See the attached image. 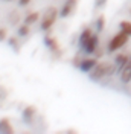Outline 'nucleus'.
<instances>
[{
	"label": "nucleus",
	"mask_w": 131,
	"mask_h": 134,
	"mask_svg": "<svg viewBox=\"0 0 131 134\" xmlns=\"http://www.w3.org/2000/svg\"><path fill=\"white\" fill-rule=\"evenodd\" d=\"M117 70V66L114 63H98L95 69L90 72V79L91 81H101L102 78H108V76L114 75Z\"/></svg>",
	"instance_id": "f257e3e1"
},
{
	"label": "nucleus",
	"mask_w": 131,
	"mask_h": 134,
	"mask_svg": "<svg viewBox=\"0 0 131 134\" xmlns=\"http://www.w3.org/2000/svg\"><path fill=\"white\" fill-rule=\"evenodd\" d=\"M128 38H130V35L125 34L123 31H119L117 34H114V35L111 37V40L108 41V47H107L108 53H114V52H117L119 49H122L123 46L128 43Z\"/></svg>",
	"instance_id": "f03ea898"
},
{
	"label": "nucleus",
	"mask_w": 131,
	"mask_h": 134,
	"mask_svg": "<svg viewBox=\"0 0 131 134\" xmlns=\"http://www.w3.org/2000/svg\"><path fill=\"white\" fill-rule=\"evenodd\" d=\"M58 17H59V12H58L57 8H53V6L47 8L46 12L41 17V29H43V31H49L50 27L55 25V21H57Z\"/></svg>",
	"instance_id": "7ed1b4c3"
},
{
	"label": "nucleus",
	"mask_w": 131,
	"mask_h": 134,
	"mask_svg": "<svg viewBox=\"0 0 131 134\" xmlns=\"http://www.w3.org/2000/svg\"><path fill=\"white\" fill-rule=\"evenodd\" d=\"M76 5H78V0H66L64 5H63V8H61V11H59V17H61V18L70 17L73 14Z\"/></svg>",
	"instance_id": "20e7f679"
},
{
	"label": "nucleus",
	"mask_w": 131,
	"mask_h": 134,
	"mask_svg": "<svg viewBox=\"0 0 131 134\" xmlns=\"http://www.w3.org/2000/svg\"><path fill=\"white\" fill-rule=\"evenodd\" d=\"M98 44H99V37L98 34H93L90 37V40L84 44V47H82V50L85 52V53H95L96 52V49H98Z\"/></svg>",
	"instance_id": "39448f33"
},
{
	"label": "nucleus",
	"mask_w": 131,
	"mask_h": 134,
	"mask_svg": "<svg viewBox=\"0 0 131 134\" xmlns=\"http://www.w3.org/2000/svg\"><path fill=\"white\" fill-rule=\"evenodd\" d=\"M98 64V61L96 58H85L81 61V64H79V70L84 72V73H90L91 70L95 69V66Z\"/></svg>",
	"instance_id": "423d86ee"
},
{
	"label": "nucleus",
	"mask_w": 131,
	"mask_h": 134,
	"mask_svg": "<svg viewBox=\"0 0 131 134\" xmlns=\"http://www.w3.org/2000/svg\"><path fill=\"white\" fill-rule=\"evenodd\" d=\"M130 59H131V55H128V53H119V55H116L114 57V64L117 66V70L122 72L123 67L128 64Z\"/></svg>",
	"instance_id": "0eeeda50"
},
{
	"label": "nucleus",
	"mask_w": 131,
	"mask_h": 134,
	"mask_svg": "<svg viewBox=\"0 0 131 134\" xmlns=\"http://www.w3.org/2000/svg\"><path fill=\"white\" fill-rule=\"evenodd\" d=\"M44 44L47 46L50 49V52H53V53H58L59 52V46H58V41L53 38V37H49V35H46L44 37Z\"/></svg>",
	"instance_id": "6e6552de"
},
{
	"label": "nucleus",
	"mask_w": 131,
	"mask_h": 134,
	"mask_svg": "<svg viewBox=\"0 0 131 134\" xmlns=\"http://www.w3.org/2000/svg\"><path fill=\"white\" fill-rule=\"evenodd\" d=\"M121 81L123 84L131 82V59L128 61V64L123 67V70L121 72Z\"/></svg>",
	"instance_id": "1a4fd4ad"
},
{
	"label": "nucleus",
	"mask_w": 131,
	"mask_h": 134,
	"mask_svg": "<svg viewBox=\"0 0 131 134\" xmlns=\"http://www.w3.org/2000/svg\"><path fill=\"white\" fill-rule=\"evenodd\" d=\"M0 133H14V128H12L8 117L0 119Z\"/></svg>",
	"instance_id": "9d476101"
},
{
	"label": "nucleus",
	"mask_w": 131,
	"mask_h": 134,
	"mask_svg": "<svg viewBox=\"0 0 131 134\" xmlns=\"http://www.w3.org/2000/svg\"><path fill=\"white\" fill-rule=\"evenodd\" d=\"M35 114H37V110H35V107H26L25 110H23V119H25V122H32V119L35 117Z\"/></svg>",
	"instance_id": "9b49d317"
},
{
	"label": "nucleus",
	"mask_w": 131,
	"mask_h": 134,
	"mask_svg": "<svg viewBox=\"0 0 131 134\" xmlns=\"http://www.w3.org/2000/svg\"><path fill=\"white\" fill-rule=\"evenodd\" d=\"M91 35H93V31H91L90 27H85V29L82 31L81 35H79V46H81V47H84V44L90 40Z\"/></svg>",
	"instance_id": "f8f14e48"
},
{
	"label": "nucleus",
	"mask_w": 131,
	"mask_h": 134,
	"mask_svg": "<svg viewBox=\"0 0 131 134\" xmlns=\"http://www.w3.org/2000/svg\"><path fill=\"white\" fill-rule=\"evenodd\" d=\"M119 29L123 31L125 34H128V35L131 37V21H128V20H122V21L119 23Z\"/></svg>",
	"instance_id": "ddd939ff"
},
{
	"label": "nucleus",
	"mask_w": 131,
	"mask_h": 134,
	"mask_svg": "<svg viewBox=\"0 0 131 134\" xmlns=\"http://www.w3.org/2000/svg\"><path fill=\"white\" fill-rule=\"evenodd\" d=\"M38 18H40V14H38V12H31V14H28V15L25 17V23L32 25L35 21H38Z\"/></svg>",
	"instance_id": "4468645a"
},
{
	"label": "nucleus",
	"mask_w": 131,
	"mask_h": 134,
	"mask_svg": "<svg viewBox=\"0 0 131 134\" xmlns=\"http://www.w3.org/2000/svg\"><path fill=\"white\" fill-rule=\"evenodd\" d=\"M104 27H105V18L101 15V17H98V20H96V31H98V32H102Z\"/></svg>",
	"instance_id": "2eb2a0df"
},
{
	"label": "nucleus",
	"mask_w": 131,
	"mask_h": 134,
	"mask_svg": "<svg viewBox=\"0 0 131 134\" xmlns=\"http://www.w3.org/2000/svg\"><path fill=\"white\" fill-rule=\"evenodd\" d=\"M29 26L31 25H28V23H25L23 26H20V27H18V35H20V37H26V35H29V31H31Z\"/></svg>",
	"instance_id": "dca6fc26"
},
{
	"label": "nucleus",
	"mask_w": 131,
	"mask_h": 134,
	"mask_svg": "<svg viewBox=\"0 0 131 134\" xmlns=\"http://www.w3.org/2000/svg\"><path fill=\"white\" fill-rule=\"evenodd\" d=\"M6 40V29L5 27H0V43Z\"/></svg>",
	"instance_id": "f3484780"
},
{
	"label": "nucleus",
	"mask_w": 131,
	"mask_h": 134,
	"mask_svg": "<svg viewBox=\"0 0 131 134\" xmlns=\"http://www.w3.org/2000/svg\"><path fill=\"white\" fill-rule=\"evenodd\" d=\"M107 0H95V5H96V8H102V6H105Z\"/></svg>",
	"instance_id": "a211bd4d"
},
{
	"label": "nucleus",
	"mask_w": 131,
	"mask_h": 134,
	"mask_svg": "<svg viewBox=\"0 0 131 134\" xmlns=\"http://www.w3.org/2000/svg\"><path fill=\"white\" fill-rule=\"evenodd\" d=\"M31 3V0H18V6H21V8H25Z\"/></svg>",
	"instance_id": "6ab92c4d"
},
{
	"label": "nucleus",
	"mask_w": 131,
	"mask_h": 134,
	"mask_svg": "<svg viewBox=\"0 0 131 134\" xmlns=\"http://www.w3.org/2000/svg\"><path fill=\"white\" fill-rule=\"evenodd\" d=\"M5 2H12V0H5Z\"/></svg>",
	"instance_id": "aec40b11"
}]
</instances>
